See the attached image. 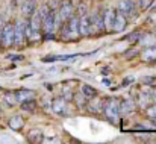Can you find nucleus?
Returning a JSON list of instances; mask_svg holds the SVG:
<instances>
[{"label": "nucleus", "mask_w": 156, "mask_h": 144, "mask_svg": "<svg viewBox=\"0 0 156 144\" xmlns=\"http://www.w3.org/2000/svg\"><path fill=\"white\" fill-rule=\"evenodd\" d=\"M102 109H103L105 117L111 121H117L120 115V102L115 97H108L102 100Z\"/></svg>", "instance_id": "nucleus-1"}, {"label": "nucleus", "mask_w": 156, "mask_h": 144, "mask_svg": "<svg viewBox=\"0 0 156 144\" xmlns=\"http://www.w3.org/2000/svg\"><path fill=\"white\" fill-rule=\"evenodd\" d=\"M0 44L3 47H11L14 44V24L12 23L3 24L2 34H0Z\"/></svg>", "instance_id": "nucleus-2"}, {"label": "nucleus", "mask_w": 156, "mask_h": 144, "mask_svg": "<svg viewBox=\"0 0 156 144\" xmlns=\"http://www.w3.org/2000/svg\"><path fill=\"white\" fill-rule=\"evenodd\" d=\"M77 21H79V17H73V15H70L64 21V26H62V37L64 38H70V37L77 34Z\"/></svg>", "instance_id": "nucleus-3"}, {"label": "nucleus", "mask_w": 156, "mask_h": 144, "mask_svg": "<svg viewBox=\"0 0 156 144\" xmlns=\"http://www.w3.org/2000/svg\"><path fill=\"white\" fill-rule=\"evenodd\" d=\"M91 29H93V20L88 15H82L77 21V35L88 37L91 34Z\"/></svg>", "instance_id": "nucleus-4"}, {"label": "nucleus", "mask_w": 156, "mask_h": 144, "mask_svg": "<svg viewBox=\"0 0 156 144\" xmlns=\"http://www.w3.org/2000/svg\"><path fill=\"white\" fill-rule=\"evenodd\" d=\"M52 111L56 115H65L67 111H68V106H67V100L62 99V97H56L52 100Z\"/></svg>", "instance_id": "nucleus-5"}, {"label": "nucleus", "mask_w": 156, "mask_h": 144, "mask_svg": "<svg viewBox=\"0 0 156 144\" xmlns=\"http://www.w3.org/2000/svg\"><path fill=\"white\" fill-rule=\"evenodd\" d=\"M127 24V18L123 12H120L118 9L114 12V24H112V29L117 31V32H121Z\"/></svg>", "instance_id": "nucleus-6"}, {"label": "nucleus", "mask_w": 156, "mask_h": 144, "mask_svg": "<svg viewBox=\"0 0 156 144\" xmlns=\"http://www.w3.org/2000/svg\"><path fill=\"white\" fill-rule=\"evenodd\" d=\"M71 14H73V3H71L70 0L62 2L61 6H59V11H58V18L62 20V21H65Z\"/></svg>", "instance_id": "nucleus-7"}, {"label": "nucleus", "mask_w": 156, "mask_h": 144, "mask_svg": "<svg viewBox=\"0 0 156 144\" xmlns=\"http://www.w3.org/2000/svg\"><path fill=\"white\" fill-rule=\"evenodd\" d=\"M24 41V23L17 20L14 24V44L20 46Z\"/></svg>", "instance_id": "nucleus-8"}, {"label": "nucleus", "mask_w": 156, "mask_h": 144, "mask_svg": "<svg viewBox=\"0 0 156 144\" xmlns=\"http://www.w3.org/2000/svg\"><path fill=\"white\" fill-rule=\"evenodd\" d=\"M117 9L120 12H123L126 17H130L135 14V5L132 0H120L118 5H117Z\"/></svg>", "instance_id": "nucleus-9"}, {"label": "nucleus", "mask_w": 156, "mask_h": 144, "mask_svg": "<svg viewBox=\"0 0 156 144\" xmlns=\"http://www.w3.org/2000/svg\"><path fill=\"white\" fill-rule=\"evenodd\" d=\"M21 11L26 17H30L37 12V0H24L23 2V6H21Z\"/></svg>", "instance_id": "nucleus-10"}, {"label": "nucleus", "mask_w": 156, "mask_h": 144, "mask_svg": "<svg viewBox=\"0 0 156 144\" xmlns=\"http://www.w3.org/2000/svg\"><path fill=\"white\" fill-rule=\"evenodd\" d=\"M14 96H15L17 103H23V102H26V100H29V99H34V91H32V90H26V88H23V90L15 91Z\"/></svg>", "instance_id": "nucleus-11"}, {"label": "nucleus", "mask_w": 156, "mask_h": 144, "mask_svg": "<svg viewBox=\"0 0 156 144\" xmlns=\"http://www.w3.org/2000/svg\"><path fill=\"white\" fill-rule=\"evenodd\" d=\"M141 58L144 61H156V46L150 44L149 47H146L143 52H141Z\"/></svg>", "instance_id": "nucleus-12"}, {"label": "nucleus", "mask_w": 156, "mask_h": 144, "mask_svg": "<svg viewBox=\"0 0 156 144\" xmlns=\"http://www.w3.org/2000/svg\"><path fill=\"white\" fill-rule=\"evenodd\" d=\"M8 124H9V128H11V129L18 131V129H21V128H23V118H21L20 115H12V117L8 120Z\"/></svg>", "instance_id": "nucleus-13"}, {"label": "nucleus", "mask_w": 156, "mask_h": 144, "mask_svg": "<svg viewBox=\"0 0 156 144\" xmlns=\"http://www.w3.org/2000/svg\"><path fill=\"white\" fill-rule=\"evenodd\" d=\"M114 9H105V29L111 31L114 24Z\"/></svg>", "instance_id": "nucleus-14"}, {"label": "nucleus", "mask_w": 156, "mask_h": 144, "mask_svg": "<svg viewBox=\"0 0 156 144\" xmlns=\"http://www.w3.org/2000/svg\"><path fill=\"white\" fill-rule=\"evenodd\" d=\"M80 94L87 99H93V97L97 96V90L93 88L91 85H82L80 87Z\"/></svg>", "instance_id": "nucleus-15"}, {"label": "nucleus", "mask_w": 156, "mask_h": 144, "mask_svg": "<svg viewBox=\"0 0 156 144\" xmlns=\"http://www.w3.org/2000/svg\"><path fill=\"white\" fill-rule=\"evenodd\" d=\"M138 102H140V105H141V106L147 108V106H149V103H152L150 91H140V94H138Z\"/></svg>", "instance_id": "nucleus-16"}, {"label": "nucleus", "mask_w": 156, "mask_h": 144, "mask_svg": "<svg viewBox=\"0 0 156 144\" xmlns=\"http://www.w3.org/2000/svg\"><path fill=\"white\" fill-rule=\"evenodd\" d=\"M130 111H133V102L130 99H123L120 102V112L126 114V112H130Z\"/></svg>", "instance_id": "nucleus-17"}, {"label": "nucleus", "mask_w": 156, "mask_h": 144, "mask_svg": "<svg viewBox=\"0 0 156 144\" xmlns=\"http://www.w3.org/2000/svg\"><path fill=\"white\" fill-rule=\"evenodd\" d=\"M35 106H37V103H35L34 99H29V100H26V102L21 103V108H23L24 111H34Z\"/></svg>", "instance_id": "nucleus-18"}, {"label": "nucleus", "mask_w": 156, "mask_h": 144, "mask_svg": "<svg viewBox=\"0 0 156 144\" xmlns=\"http://www.w3.org/2000/svg\"><path fill=\"white\" fill-rule=\"evenodd\" d=\"M5 102H8V105H9V106L15 105V103H17V100H15L14 93H6V94H5Z\"/></svg>", "instance_id": "nucleus-19"}, {"label": "nucleus", "mask_w": 156, "mask_h": 144, "mask_svg": "<svg viewBox=\"0 0 156 144\" xmlns=\"http://www.w3.org/2000/svg\"><path fill=\"white\" fill-rule=\"evenodd\" d=\"M147 115H149V118H152V120L156 118V103H153L152 106H147Z\"/></svg>", "instance_id": "nucleus-20"}, {"label": "nucleus", "mask_w": 156, "mask_h": 144, "mask_svg": "<svg viewBox=\"0 0 156 144\" xmlns=\"http://www.w3.org/2000/svg\"><path fill=\"white\" fill-rule=\"evenodd\" d=\"M29 138H30V141H41L43 140V135H41V132H30L29 134Z\"/></svg>", "instance_id": "nucleus-21"}, {"label": "nucleus", "mask_w": 156, "mask_h": 144, "mask_svg": "<svg viewBox=\"0 0 156 144\" xmlns=\"http://www.w3.org/2000/svg\"><path fill=\"white\" fill-rule=\"evenodd\" d=\"M140 32H135V34H132V35H127V40L130 41V43H136L138 41V38H140Z\"/></svg>", "instance_id": "nucleus-22"}, {"label": "nucleus", "mask_w": 156, "mask_h": 144, "mask_svg": "<svg viewBox=\"0 0 156 144\" xmlns=\"http://www.w3.org/2000/svg\"><path fill=\"white\" fill-rule=\"evenodd\" d=\"M143 84H146V85L155 84V76H144L143 77Z\"/></svg>", "instance_id": "nucleus-23"}, {"label": "nucleus", "mask_w": 156, "mask_h": 144, "mask_svg": "<svg viewBox=\"0 0 156 144\" xmlns=\"http://www.w3.org/2000/svg\"><path fill=\"white\" fill-rule=\"evenodd\" d=\"M152 2H153V0H140V6H141L143 9H147V8L152 5Z\"/></svg>", "instance_id": "nucleus-24"}, {"label": "nucleus", "mask_w": 156, "mask_h": 144, "mask_svg": "<svg viewBox=\"0 0 156 144\" xmlns=\"http://www.w3.org/2000/svg\"><path fill=\"white\" fill-rule=\"evenodd\" d=\"M150 99H152V103H156V87L150 90Z\"/></svg>", "instance_id": "nucleus-25"}, {"label": "nucleus", "mask_w": 156, "mask_h": 144, "mask_svg": "<svg viewBox=\"0 0 156 144\" xmlns=\"http://www.w3.org/2000/svg\"><path fill=\"white\" fill-rule=\"evenodd\" d=\"M133 82H135V77H133V76H129V77H126V79H124L123 85H127V84H133Z\"/></svg>", "instance_id": "nucleus-26"}, {"label": "nucleus", "mask_w": 156, "mask_h": 144, "mask_svg": "<svg viewBox=\"0 0 156 144\" xmlns=\"http://www.w3.org/2000/svg\"><path fill=\"white\" fill-rule=\"evenodd\" d=\"M2 27H3V21H2V18H0V34H2Z\"/></svg>", "instance_id": "nucleus-27"}, {"label": "nucleus", "mask_w": 156, "mask_h": 144, "mask_svg": "<svg viewBox=\"0 0 156 144\" xmlns=\"http://www.w3.org/2000/svg\"><path fill=\"white\" fill-rule=\"evenodd\" d=\"M153 123H155V124H156V118H155V120H153Z\"/></svg>", "instance_id": "nucleus-28"}, {"label": "nucleus", "mask_w": 156, "mask_h": 144, "mask_svg": "<svg viewBox=\"0 0 156 144\" xmlns=\"http://www.w3.org/2000/svg\"><path fill=\"white\" fill-rule=\"evenodd\" d=\"M0 115H2V108H0Z\"/></svg>", "instance_id": "nucleus-29"}, {"label": "nucleus", "mask_w": 156, "mask_h": 144, "mask_svg": "<svg viewBox=\"0 0 156 144\" xmlns=\"http://www.w3.org/2000/svg\"><path fill=\"white\" fill-rule=\"evenodd\" d=\"M0 91H2V88H0Z\"/></svg>", "instance_id": "nucleus-30"}]
</instances>
